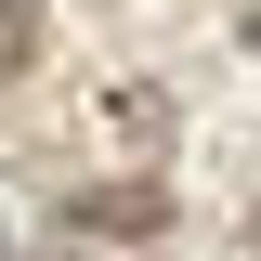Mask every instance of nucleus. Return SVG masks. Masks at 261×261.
Listing matches in <instances>:
<instances>
[{
	"label": "nucleus",
	"instance_id": "obj_2",
	"mask_svg": "<svg viewBox=\"0 0 261 261\" xmlns=\"http://www.w3.org/2000/svg\"><path fill=\"white\" fill-rule=\"evenodd\" d=\"M39 39H53V27H39V0H0V92L39 65Z\"/></svg>",
	"mask_w": 261,
	"mask_h": 261
},
{
	"label": "nucleus",
	"instance_id": "obj_4",
	"mask_svg": "<svg viewBox=\"0 0 261 261\" xmlns=\"http://www.w3.org/2000/svg\"><path fill=\"white\" fill-rule=\"evenodd\" d=\"M0 261H13V235H0Z\"/></svg>",
	"mask_w": 261,
	"mask_h": 261
},
{
	"label": "nucleus",
	"instance_id": "obj_3",
	"mask_svg": "<svg viewBox=\"0 0 261 261\" xmlns=\"http://www.w3.org/2000/svg\"><path fill=\"white\" fill-rule=\"evenodd\" d=\"M105 118H118V144H170V92H130V79H118Z\"/></svg>",
	"mask_w": 261,
	"mask_h": 261
},
{
	"label": "nucleus",
	"instance_id": "obj_1",
	"mask_svg": "<svg viewBox=\"0 0 261 261\" xmlns=\"http://www.w3.org/2000/svg\"><path fill=\"white\" fill-rule=\"evenodd\" d=\"M65 222H79V235H105V248H130V235H170V183H92Z\"/></svg>",
	"mask_w": 261,
	"mask_h": 261
}]
</instances>
